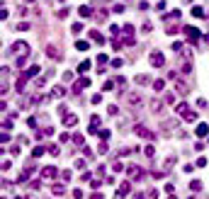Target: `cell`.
I'll return each mask as SVG.
<instances>
[{"label":"cell","mask_w":209,"mask_h":199,"mask_svg":"<svg viewBox=\"0 0 209 199\" xmlns=\"http://www.w3.org/2000/svg\"><path fill=\"white\" fill-rule=\"evenodd\" d=\"M51 192H54L56 197H61V194H66V187H63V185H54V187H51Z\"/></svg>","instance_id":"obj_19"},{"label":"cell","mask_w":209,"mask_h":199,"mask_svg":"<svg viewBox=\"0 0 209 199\" xmlns=\"http://www.w3.org/2000/svg\"><path fill=\"white\" fill-rule=\"evenodd\" d=\"M182 117H185V121H197V112H192V109H187Z\"/></svg>","instance_id":"obj_17"},{"label":"cell","mask_w":209,"mask_h":199,"mask_svg":"<svg viewBox=\"0 0 209 199\" xmlns=\"http://www.w3.org/2000/svg\"><path fill=\"white\" fill-rule=\"evenodd\" d=\"M126 104H129V107H139V104H141V95H139V92H129V95H126Z\"/></svg>","instance_id":"obj_5"},{"label":"cell","mask_w":209,"mask_h":199,"mask_svg":"<svg viewBox=\"0 0 209 199\" xmlns=\"http://www.w3.org/2000/svg\"><path fill=\"white\" fill-rule=\"evenodd\" d=\"M83 155H85V158H92V151H90V148L85 146V148H83Z\"/></svg>","instance_id":"obj_57"},{"label":"cell","mask_w":209,"mask_h":199,"mask_svg":"<svg viewBox=\"0 0 209 199\" xmlns=\"http://www.w3.org/2000/svg\"><path fill=\"white\" fill-rule=\"evenodd\" d=\"M73 141L78 143V146H83V136H80V134H75V136H73Z\"/></svg>","instance_id":"obj_49"},{"label":"cell","mask_w":209,"mask_h":199,"mask_svg":"<svg viewBox=\"0 0 209 199\" xmlns=\"http://www.w3.org/2000/svg\"><path fill=\"white\" fill-rule=\"evenodd\" d=\"M180 15H182L180 10H173V12H170V15H165V17H163V20H165V22H170V20H178V17H180Z\"/></svg>","instance_id":"obj_21"},{"label":"cell","mask_w":209,"mask_h":199,"mask_svg":"<svg viewBox=\"0 0 209 199\" xmlns=\"http://www.w3.org/2000/svg\"><path fill=\"white\" fill-rule=\"evenodd\" d=\"M56 175H59V170H56V168H51V165L42 170V177H44V180H54Z\"/></svg>","instance_id":"obj_8"},{"label":"cell","mask_w":209,"mask_h":199,"mask_svg":"<svg viewBox=\"0 0 209 199\" xmlns=\"http://www.w3.org/2000/svg\"><path fill=\"white\" fill-rule=\"evenodd\" d=\"M148 107H151V112H153V114H158V112H161V107H163V102H161V100H151Z\"/></svg>","instance_id":"obj_14"},{"label":"cell","mask_w":209,"mask_h":199,"mask_svg":"<svg viewBox=\"0 0 209 199\" xmlns=\"http://www.w3.org/2000/svg\"><path fill=\"white\" fill-rule=\"evenodd\" d=\"M192 15H195V17H204V10H202V7H192Z\"/></svg>","instance_id":"obj_37"},{"label":"cell","mask_w":209,"mask_h":199,"mask_svg":"<svg viewBox=\"0 0 209 199\" xmlns=\"http://www.w3.org/2000/svg\"><path fill=\"white\" fill-rule=\"evenodd\" d=\"M75 168H78V170H85V160H75Z\"/></svg>","instance_id":"obj_48"},{"label":"cell","mask_w":209,"mask_h":199,"mask_svg":"<svg viewBox=\"0 0 209 199\" xmlns=\"http://www.w3.org/2000/svg\"><path fill=\"white\" fill-rule=\"evenodd\" d=\"M107 112H109V114H112V117H115V114H117V112H119V109H117V104H109V107H107Z\"/></svg>","instance_id":"obj_41"},{"label":"cell","mask_w":209,"mask_h":199,"mask_svg":"<svg viewBox=\"0 0 209 199\" xmlns=\"http://www.w3.org/2000/svg\"><path fill=\"white\" fill-rule=\"evenodd\" d=\"M90 39H92V41H97V44H105V37H102L97 29H90Z\"/></svg>","instance_id":"obj_12"},{"label":"cell","mask_w":209,"mask_h":199,"mask_svg":"<svg viewBox=\"0 0 209 199\" xmlns=\"http://www.w3.org/2000/svg\"><path fill=\"white\" fill-rule=\"evenodd\" d=\"M124 34H134V27H131V24H124Z\"/></svg>","instance_id":"obj_52"},{"label":"cell","mask_w":209,"mask_h":199,"mask_svg":"<svg viewBox=\"0 0 209 199\" xmlns=\"http://www.w3.org/2000/svg\"><path fill=\"white\" fill-rule=\"evenodd\" d=\"M112 170H115V172H122V170H124V165H122V163H115V165H112Z\"/></svg>","instance_id":"obj_42"},{"label":"cell","mask_w":209,"mask_h":199,"mask_svg":"<svg viewBox=\"0 0 209 199\" xmlns=\"http://www.w3.org/2000/svg\"><path fill=\"white\" fill-rule=\"evenodd\" d=\"M204 165H207V158H204V155H202V158H199V160H197V168H204Z\"/></svg>","instance_id":"obj_51"},{"label":"cell","mask_w":209,"mask_h":199,"mask_svg":"<svg viewBox=\"0 0 209 199\" xmlns=\"http://www.w3.org/2000/svg\"><path fill=\"white\" fill-rule=\"evenodd\" d=\"M134 131H136V134H139L141 138H148V141H151V138H153V134H151V131L146 129V126H141V124L136 126V129H134Z\"/></svg>","instance_id":"obj_9"},{"label":"cell","mask_w":209,"mask_h":199,"mask_svg":"<svg viewBox=\"0 0 209 199\" xmlns=\"http://www.w3.org/2000/svg\"><path fill=\"white\" fill-rule=\"evenodd\" d=\"M204 44H207V46H209V34H207V37H204Z\"/></svg>","instance_id":"obj_59"},{"label":"cell","mask_w":209,"mask_h":199,"mask_svg":"<svg viewBox=\"0 0 209 199\" xmlns=\"http://www.w3.org/2000/svg\"><path fill=\"white\" fill-rule=\"evenodd\" d=\"M59 3H66V0H59Z\"/></svg>","instance_id":"obj_60"},{"label":"cell","mask_w":209,"mask_h":199,"mask_svg":"<svg viewBox=\"0 0 209 199\" xmlns=\"http://www.w3.org/2000/svg\"><path fill=\"white\" fill-rule=\"evenodd\" d=\"M44 51H46V56H49V58H54V61H59V58H61V49L56 46V44H46V49H44Z\"/></svg>","instance_id":"obj_3"},{"label":"cell","mask_w":209,"mask_h":199,"mask_svg":"<svg viewBox=\"0 0 209 199\" xmlns=\"http://www.w3.org/2000/svg\"><path fill=\"white\" fill-rule=\"evenodd\" d=\"M100 185H102V180H90V187L92 189H100Z\"/></svg>","instance_id":"obj_34"},{"label":"cell","mask_w":209,"mask_h":199,"mask_svg":"<svg viewBox=\"0 0 209 199\" xmlns=\"http://www.w3.org/2000/svg\"><path fill=\"white\" fill-rule=\"evenodd\" d=\"M90 66H92V63H90V61L85 58L83 63H78V73H85V70H90Z\"/></svg>","instance_id":"obj_20"},{"label":"cell","mask_w":209,"mask_h":199,"mask_svg":"<svg viewBox=\"0 0 209 199\" xmlns=\"http://www.w3.org/2000/svg\"><path fill=\"white\" fill-rule=\"evenodd\" d=\"M75 49H78V51H88V49H90V44L80 39V41H75Z\"/></svg>","instance_id":"obj_25"},{"label":"cell","mask_w":209,"mask_h":199,"mask_svg":"<svg viewBox=\"0 0 209 199\" xmlns=\"http://www.w3.org/2000/svg\"><path fill=\"white\" fill-rule=\"evenodd\" d=\"M175 126H178V121H175V119H165V121H163V129H165V131H173Z\"/></svg>","instance_id":"obj_16"},{"label":"cell","mask_w":209,"mask_h":199,"mask_svg":"<svg viewBox=\"0 0 209 199\" xmlns=\"http://www.w3.org/2000/svg\"><path fill=\"white\" fill-rule=\"evenodd\" d=\"M175 109H178V114H185V112H187V109H190V107H187V104H185V102H180V104H178V107H175Z\"/></svg>","instance_id":"obj_29"},{"label":"cell","mask_w":209,"mask_h":199,"mask_svg":"<svg viewBox=\"0 0 209 199\" xmlns=\"http://www.w3.org/2000/svg\"><path fill=\"white\" fill-rule=\"evenodd\" d=\"M144 153H146L148 158H153V155H156V148H153V146H146V148H144Z\"/></svg>","instance_id":"obj_31"},{"label":"cell","mask_w":209,"mask_h":199,"mask_svg":"<svg viewBox=\"0 0 209 199\" xmlns=\"http://www.w3.org/2000/svg\"><path fill=\"white\" fill-rule=\"evenodd\" d=\"M90 102H92V104H100V102H102V95H92Z\"/></svg>","instance_id":"obj_43"},{"label":"cell","mask_w":209,"mask_h":199,"mask_svg":"<svg viewBox=\"0 0 209 199\" xmlns=\"http://www.w3.org/2000/svg\"><path fill=\"white\" fill-rule=\"evenodd\" d=\"M88 85H90V78H80V80H75V83H73V92L78 95L80 90H83V87H88Z\"/></svg>","instance_id":"obj_6"},{"label":"cell","mask_w":209,"mask_h":199,"mask_svg":"<svg viewBox=\"0 0 209 199\" xmlns=\"http://www.w3.org/2000/svg\"><path fill=\"white\" fill-rule=\"evenodd\" d=\"M97 151H100V153H107V151H109V146H107V141H102V143H100V146H97Z\"/></svg>","instance_id":"obj_33"},{"label":"cell","mask_w":209,"mask_h":199,"mask_svg":"<svg viewBox=\"0 0 209 199\" xmlns=\"http://www.w3.org/2000/svg\"><path fill=\"white\" fill-rule=\"evenodd\" d=\"M68 15V7H63V10H59V12H56V17H66Z\"/></svg>","instance_id":"obj_53"},{"label":"cell","mask_w":209,"mask_h":199,"mask_svg":"<svg viewBox=\"0 0 209 199\" xmlns=\"http://www.w3.org/2000/svg\"><path fill=\"white\" fill-rule=\"evenodd\" d=\"M190 189H192V192H199V189H202V182H199V180H192V182H190Z\"/></svg>","instance_id":"obj_26"},{"label":"cell","mask_w":209,"mask_h":199,"mask_svg":"<svg viewBox=\"0 0 209 199\" xmlns=\"http://www.w3.org/2000/svg\"><path fill=\"white\" fill-rule=\"evenodd\" d=\"M182 73H192V63H190V61L182 63Z\"/></svg>","instance_id":"obj_32"},{"label":"cell","mask_w":209,"mask_h":199,"mask_svg":"<svg viewBox=\"0 0 209 199\" xmlns=\"http://www.w3.org/2000/svg\"><path fill=\"white\" fill-rule=\"evenodd\" d=\"M175 90H178V92H180V95H187V92H190V85H185L182 80H178V85H175Z\"/></svg>","instance_id":"obj_15"},{"label":"cell","mask_w":209,"mask_h":199,"mask_svg":"<svg viewBox=\"0 0 209 199\" xmlns=\"http://www.w3.org/2000/svg\"><path fill=\"white\" fill-rule=\"evenodd\" d=\"M10 51H12V53H20V56H25V53H29V44H27V41H15V44L10 46Z\"/></svg>","instance_id":"obj_2"},{"label":"cell","mask_w":209,"mask_h":199,"mask_svg":"<svg viewBox=\"0 0 209 199\" xmlns=\"http://www.w3.org/2000/svg\"><path fill=\"white\" fill-rule=\"evenodd\" d=\"M46 151H49L51 155H59V153H61V148L56 146V143H49V146H46Z\"/></svg>","instance_id":"obj_24"},{"label":"cell","mask_w":209,"mask_h":199,"mask_svg":"<svg viewBox=\"0 0 209 199\" xmlns=\"http://www.w3.org/2000/svg\"><path fill=\"white\" fill-rule=\"evenodd\" d=\"M122 66H124L122 58H115V61H112V68H122Z\"/></svg>","instance_id":"obj_40"},{"label":"cell","mask_w":209,"mask_h":199,"mask_svg":"<svg viewBox=\"0 0 209 199\" xmlns=\"http://www.w3.org/2000/svg\"><path fill=\"white\" fill-rule=\"evenodd\" d=\"M182 32L190 37V41H197V39H199V29H195V27H185Z\"/></svg>","instance_id":"obj_7"},{"label":"cell","mask_w":209,"mask_h":199,"mask_svg":"<svg viewBox=\"0 0 209 199\" xmlns=\"http://www.w3.org/2000/svg\"><path fill=\"white\" fill-rule=\"evenodd\" d=\"M126 175H129V180H141L144 177V170L139 165H129L126 168Z\"/></svg>","instance_id":"obj_4"},{"label":"cell","mask_w":209,"mask_h":199,"mask_svg":"<svg viewBox=\"0 0 209 199\" xmlns=\"http://www.w3.org/2000/svg\"><path fill=\"white\" fill-rule=\"evenodd\" d=\"M97 63H100V66H105V63H107V56H105V53H100V56H97Z\"/></svg>","instance_id":"obj_46"},{"label":"cell","mask_w":209,"mask_h":199,"mask_svg":"<svg viewBox=\"0 0 209 199\" xmlns=\"http://www.w3.org/2000/svg\"><path fill=\"white\" fill-rule=\"evenodd\" d=\"M3 129H5V131H10V129H12V121H10V119H5V121H3Z\"/></svg>","instance_id":"obj_44"},{"label":"cell","mask_w":209,"mask_h":199,"mask_svg":"<svg viewBox=\"0 0 209 199\" xmlns=\"http://www.w3.org/2000/svg\"><path fill=\"white\" fill-rule=\"evenodd\" d=\"M173 165H175V158H168V160H165V168H163V170H170Z\"/></svg>","instance_id":"obj_36"},{"label":"cell","mask_w":209,"mask_h":199,"mask_svg":"<svg viewBox=\"0 0 209 199\" xmlns=\"http://www.w3.org/2000/svg\"><path fill=\"white\" fill-rule=\"evenodd\" d=\"M71 32H73V34H80V32H83V24H80V22H75V24L71 27Z\"/></svg>","instance_id":"obj_30"},{"label":"cell","mask_w":209,"mask_h":199,"mask_svg":"<svg viewBox=\"0 0 209 199\" xmlns=\"http://www.w3.org/2000/svg\"><path fill=\"white\" fill-rule=\"evenodd\" d=\"M63 124L66 126H75V124H78V117H75V114H63Z\"/></svg>","instance_id":"obj_11"},{"label":"cell","mask_w":209,"mask_h":199,"mask_svg":"<svg viewBox=\"0 0 209 199\" xmlns=\"http://www.w3.org/2000/svg\"><path fill=\"white\" fill-rule=\"evenodd\" d=\"M136 83H139V85H148L151 78H148V75H136Z\"/></svg>","instance_id":"obj_27"},{"label":"cell","mask_w":209,"mask_h":199,"mask_svg":"<svg viewBox=\"0 0 209 199\" xmlns=\"http://www.w3.org/2000/svg\"><path fill=\"white\" fill-rule=\"evenodd\" d=\"M61 177H63L66 182H68V180H71V170H63V172H61Z\"/></svg>","instance_id":"obj_55"},{"label":"cell","mask_w":209,"mask_h":199,"mask_svg":"<svg viewBox=\"0 0 209 199\" xmlns=\"http://www.w3.org/2000/svg\"><path fill=\"white\" fill-rule=\"evenodd\" d=\"M44 151H46L44 146H36V148L32 151V155H34V158H39V155H44Z\"/></svg>","instance_id":"obj_28"},{"label":"cell","mask_w":209,"mask_h":199,"mask_svg":"<svg viewBox=\"0 0 209 199\" xmlns=\"http://www.w3.org/2000/svg\"><path fill=\"white\" fill-rule=\"evenodd\" d=\"M36 73H39V66H32V68H27V70H25V75H27V78H34Z\"/></svg>","instance_id":"obj_22"},{"label":"cell","mask_w":209,"mask_h":199,"mask_svg":"<svg viewBox=\"0 0 209 199\" xmlns=\"http://www.w3.org/2000/svg\"><path fill=\"white\" fill-rule=\"evenodd\" d=\"M78 12H80V17H90V15H92V7L83 5V7H78Z\"/></svg>","instance_id":"obj_23"},{"label":"cell","mask_w":209,"mask_h":199,"mask_svg":"<svg viewBox=\"0 0 209 199\" xmlns=\"http://www.w3.org/2000/svg\"><path fill=\"white\" fill-rule=\"evenodd\" d=\"M97 134H100V138H102V141H107V138H109V129H102V131H97Z\"/></svg>","instance_id":"obj_38"},{"label":"cell","mask_w":209,"mask_h":199,"mask_svg":"<svg viewBox=\"0 0 209 199\" xmlns=\"http://www.w3.org/2000/svg\"><path fill=\"white\" fill-rule=\"evenodd\" d=\"M129 192H131V185H129V182H122L119 189H117V197H126Z\"/></svg>","instance_id":"obj_10"},{"label":"cell","mask_w":209,"mask_h":199,"mask_svg":"<svg viewBox=\"0 0 209 199\" xmlns=\"http://www.w3.org/2000/svg\"><path fill=\"white\" fill-rule=\"evenodd\" d=\"M22 3H25V5H32V3H34V0H22Z\"/></svg>","instance_id":"obj_58"},{"label":"cell","mask_w":209,"mask_h":199,"mask_svg":"<svg viewBox=\"0 0 209 199\" xmlns=\"http://www.w3.org/2000/svg\"><path fill=\"white\" fill-rule=\"evenodd\" d=\"M148 61H151V66H153V68H163V63H165V56H163L161 51H151Z\"/></svg>","instance_id":"obj_1"},{"label":"cell","mask_w":209,"mask_h":199,"mask_svg":"<svg viewBox=\"0 0 209 199\" xmlns=\"http://www.w3.org/2000/svg\"><path fill=\"white\" fill-rule=\"evenodd\" d=\"M66 95V87L63 85H56L54 90H51V97H63Z\"/></svg>","instance_id":"obj_13"},{"label":"cell","mask_w":209,"mask_h":199,"mask_svg":"<svg viewBox=\"0 0 209 199\" xmlns=\"http://www.w3.org/2000/svg\"><path fill=\"white\" fill-rule=\"evenodd\" d=\"M153 87H156V90H158V92H161V90L165 87V83H163V80H153Z\"/></svg>","instance_id":"obj_35"},{"label":"cell","mask_w":209,"mask_h":199,"mask_svg":"<svg viewBox=\"0 0 209 199\" xmlns=\"http://www.w3.org/2000/svg\"><path fill=\"white\" fill-rule=\"evenodd\" d=\"M80 180H83V182H90L92 175H90V172H83V175H80Z\"/></svg>","instance_id":"obj_45"},{"label":"cell","mask_w":209,"mask_h":199,"mask_svg":"<svg viewBox=\"0 0 209 199\" xmlns=\"http://www.w3.org/2000/svg\"><path fill=\"white\" fill-rule=\"evenodd\" d=\"M173 51H178V53H180V51H182V44H180V41H175V44H173Z\"/></svg>","instance_id":"obj_56"},{"label":"cell","mask_w":209,"mask_h":199,"mask_svg":"<svg viewBox=\"0 0 209 199\" xmlns=\"http://www.w3.org/2000/svg\"><path fill=\"white\" fill-rule=\"evenodd\" d=\"M165 32H168V34H178V27H175V24H170V27H168Z\"/></svg>","instance_id":"obj_50"},{"label":"cell","mask_w":209,"mask_h":199,"mask_svg":"<svg viewBox=\"0 0 209 199\" xmlns=\"http://www.w3.org/2000/svg\"><path fill=\"white\" fill-rule=\"evenodd\" d=\"M207 134H209V126H207V124H199V126H197V136L202 138V136H207Z\"/></svg>","instance_id":"obj_18"},{"label":"cell","mask_w":209,"mask_h":199,"mask_svg":"<svg viewBox=\"0 0 209 199\" xmlns=\"http://www.w3.org/2000/svg\"><path fill=\"white\" fill-rule=\"evenodd\" d=\"M197 107H199V109H204V107H207V100H202V97H199V100H197Z\"/></svg>","instance_id":"obj_54"},{"label":"cell","mask_w":209,"mask_h":199,"mask_svg":"<svg viewBox=\"0 0 209 199\" xmlns=\"http://www.w3.org/2000/svg\"><path fill=\"white\" fill-rule=\"evenodd\" d=\"M27 29H29L27 22H20V24H17V32H27Z\"/></svg>","instance_id":"obj_39"},{"label":"cell","mask_w":209,"mask_h":199,"mask_svg":"<svg viewBox=\"0 0 209 199\" xmlns=\"http://www.w3.org/2000/svg\"><path fill=\"white\" fill-rule=\"evenodd\" d=\"M112 87H115V83H112V80H107V83H102V90H112Z\"/></svg>","instance_id":"obj_47"}]
</instances>
